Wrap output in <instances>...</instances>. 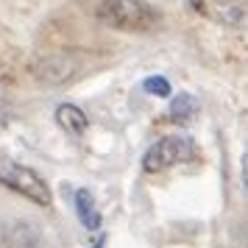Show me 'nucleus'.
<instances>
[{"mask_svg":"<svg viewBox=\"0 0 248 248\" xmlns=\"http://www.w3.org/2000/svg\"><path fill=\"white\" fill-rule=\"evenodd\" d=\"M95 14L101 23L125 34H145L162 23V12L148 0H101Z\"/></svg>","mask_w":248,"mask_h":248,"instance_id":"obj_1","label":"nucleus"},{"mask_svg":"<svg viewBox=\"0 0 248 248\" xmlns=\"http://www.w3.org/2000/svg\"><path fill=\"white\" fill-rule=\"evenodd\" d=\"M0 184L14 192H20L23 198L39 203V206H50V201H53L47 181L39 173H34L28 165L6 156V154H0Z\"/></svg>","mask_w":248,"mask_h":248,"instance_id":"obj_2","label":"nucleus"},{"mask_svg":"<svg viewBox=\"0 0 248 248\" xmlns=\"http://www.w3.org/2000/svg\"><path fill=\"white\" fill-rule=\"evenodd\" d=\"M190 159H195V142H192L190 137H181V134L162 137V140H156V142L145 151V156H142V170L159 173V170H168V168H173V165L190 162Z\"/></svg>","mask_w":248,"mask_h":248,"instance_id":"obj_3","label":"nucleus"},{"mask_svg":"<svg viewBox=\"0 0 248 248\" xmlns=\"http://www.w3.org/2000/svg\"><path fill=\"white\" fill-rule=\"evenodd\" d=\"M192 6L229 28H248V0H192Z\"/></svg>","mask_w":248,"mask_h":248,"instance_id":"obj_4","label":"nucleus"},{"mask_svg":"<svg viewBox=\"0 0 248 248\" xmlns=\"http://www.w3.org/2000/svg\"><path fill=\"white\" fill-rule=\"evenodd\" d=\"M39 243H42V232L36 223L25 217L0 220V248H39Z\"/></svg>","mask_w":248,"mask_h":248,"instance_id":"obj_5","label":"nucleus"},{"mask_svg":"<svg viewBox=\"0 0 248 248\" xmlns=\"http://www.w3.org/2000/svg\"><path fill=\"white\" fill-rule=\"evenodd\" d=\"M76 76H78V64L62 53L39 59V64H36V81H42V84H62V81H70Z\"/></svg>","mask_w":248,"mask_h":248,"instance_id":"obj_6","label":"nucleus"},{"mask_svg":"<svg viewBox=\"0 0 248 248\" xmlns=\"http://www.w3.org/2000/svg\"><path fill=\"white\" fill-rule=\"evenodd\" d=\"M56 123L67 131L70 137H78L87 131V125H90V120H87V114L81 112L78 106H73V103H62L56 109Z\"/></svg>","mask_w":248,"mask_h":248,"instance_id":"obj_7","label":"nucleus"},{"mask_svg":"<svg viewBox=\"0 0 248 248\" xmlns=\"http://www.w3.org/2000/svg\"><path fill=\"white\" fill-rule=\"evenodd\" d=\"M76 212H78V220L84 223V229H90V232H98L101 229V212L95 209L92 192L84 190V187L76 192Z\"/></svg>","mask_w":248,"mask_h":248,"instance_id":"obj_8","label":"nucleus"},{"mask_svg":"<svg viewBox=\"0 0 248 248\" xmlns=\"http://www.w3.org/2000/svg\"><path fill=\"white\" fill-rule=\"evenodd\" d=\"M195 112H198V101L192 95H187V92H181V95L173 98L168 114H170V120H176V123H187Z\"/></svg>","mask_w":248,"mask_h":248,"instance_id":"obj_9","label":"nucleus"},{"mask_svg":"<svg viewBox=\"0 0 248 248\" xmlns=\"http://www.w3.org/2000/svg\"><path fill=\"white\" fill-rule=\"evenodd\" d=\"M142 87H145L151 95H156V98H170V92H173L170 81L162 78V76H151V78H145L142 81Z\"/></svg>","mask_w":248,"mask_h":248,"instance_id":"obj_10","label":"nucleus"},{"mask_svg":"<svg viewBox=\"0 0 248 248\" xmlns=\"http://www.w3.org/2000/svg\"><path fill=\"white\" fill-rule=\"evenodd\" d=\"M243 184L248 187V154L243 156Z\"/></svg>","mask_w":248,"mask_h":248,"instance_id":"obj_11","label":"nucleus"},{"mask_svg":"<svg viewBox=\"0 0 248 248\" xmlns=\"http://www.w3.org/2000/svg\"><path fill=\"white\" fill-rule=\"evenodd\" d=\"M103 246H106V240H98V243H95L92 248H103Z\"/></svg>","mask_w":248,"mask_h":248,"instance_id":"obj_12","label":"nucleus"}]
</instances>
